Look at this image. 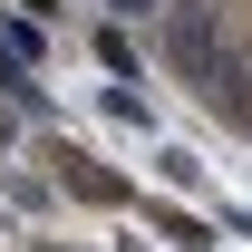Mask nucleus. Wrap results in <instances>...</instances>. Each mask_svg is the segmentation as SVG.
<instances>
[{
  "instance_id": "obj_1",
  "label": "nucleus",
  "mask_w": 252,
  "mask_h": 252,
  "mask_svg": "<svg viewBox=\"0 0 252 252\" xmlns=\"http://www.w3.org/2000/svg\"><path fill=\"white\" fill-rule=\"evenodd\" d=\"M20 10H59V0H20Z\"/></svg>"
}]
</instances>
